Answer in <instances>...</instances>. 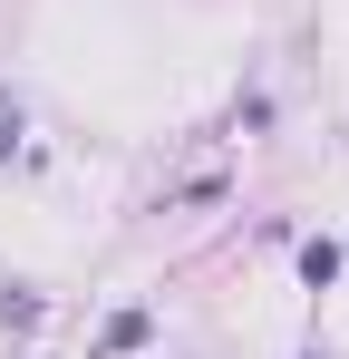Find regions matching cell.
I'll return each mask as SVG.
<instances>
[{
  "instance_id": "obj_1",
  "label": "cell",
  "mask_w": 349,
  "mask_h": 359,
  "mask_svg": "<svg viewBox=\"0 0 349 359\" xmlns=\"http://www.w3.org/2000/svg\"><path fill=\"white\" fill-rule=\"evenodd\" d=\"M301 282H310V292H330V282H340V243H330V233L301 243Z\"/></svg>"
},
{
  "instance_id": "obj_2",
  "label": "cell",
  "mask_w": 349,
  "mask_h": 359,
  "mask_svg": "<svg viewBox=\"0 0 349 359\" xmlns=\"http://www.w3.org/2000/svg\"><path fill=\"white\" fill-rule=\"evenodd\" d=\"M146 330H156L146 311H116V320H107V359H116V350H146Z\"/></svg>"
},
{
  "instance_id": "obj_3",
  "label": "cell",
  "mask_w": 349,
  "mask_h": 359,
  "mask_svg": "<svg viewBox=\"0 0 349 359\" xmlns=\"http://www.w3.org/2000/svg\"><path fill=\"white\" fill-rule=\"evenodd\" d=\"M10 146H20V97L0 88V156H10Z\"/></svg>"
}]
</instances>
